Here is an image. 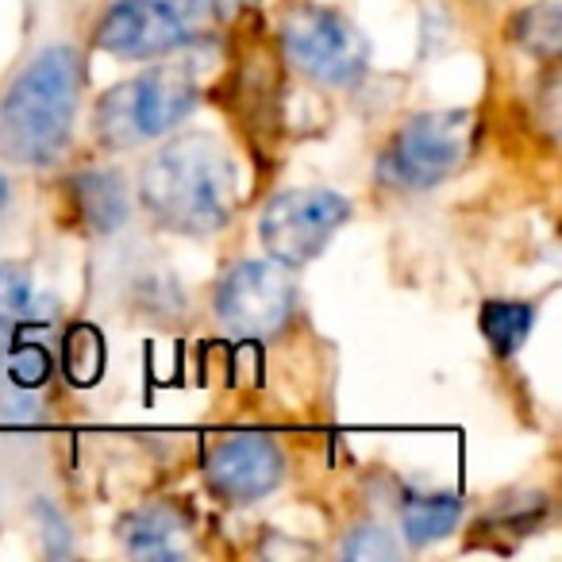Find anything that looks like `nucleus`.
<instances>
[{
    "label": "nucleus",
    "instance_id": "a211bd4d",
    "mask_svg": "<svg viewBox=\"0 0 562 562\" xmlns=\"http://www.w3.org/2000/svg\"><path fill=\"white\" fill-rule=\"evenodd\" d=\"M344 554L347 559H393L397 554V543L390 539V531L385 528H359L351 539L344 543Z\"/></svg>",
    "mask_w": 562,
    "mask_h": 562
},
{
    "label": "nucleus",
    "instance_id": "9b49d317",
    "mask_svg": "<svg viewBox=\"0 0 562 562\" xmlns=\"http://www.w3.org/2000/svg\"><path fill=\"white\" fill-rule=\"evenodd\" d=\"M181 516L170 505H155V508H139V513L124 516L120 524V539L132 547L135 554H178L173 539L181 536Z\"/></svg>",
    "mask_w": 562,
    "mask_h": 562
},
{
    "label": "nucleus",
    "instance_id": "2eb2a0df",
    "mask_svg": "<svg viewBox=\"0 0 562 562\" xmlns=\"http://www.w3.org/2000/svg\"><path fill=\"white\" fill-rule=\"evenodd\" d=\"M63 362H66V378L81 390L101 382L104 374V339L93 324H74L63 339Z\"/></svg>",
    "mask_w": 562,
    "mask_h": 562
},
{
    "label": "nucleus",
    "instance_id": "4468645a",
    "mask_svg": "<svg viewBox=\"0 0 562 562\" xmlns=\"http://www.w3.org/2000/svg\"><path fill=\"white\" fill-rule=\"evenodd\" d=\"M32 308V273L20 262H0V359L16 344V328Z\"/></svg>",
    "mask_w": 562,
    "mask_h": 562
},
{
    "label": "nucleus",
    "instance_id": "f3484780",
    "mask_svg": "<svg viewBox=\"0 0 562 562\" xmlns=\"http://www.w3.org/2000/svg\"><path fill=\"white\" fill-rule=\"evenodd\" d=\"M4 362H9V374H12V385H16V390H40V385L50 378L47 347L12 344V351L4 355Z\"/></svg>",
    "mask_w": 562,
    "mask_h": 562
},
{
    "label": "nucleus",
    "instance_id": "1a4fd4ad",
    "mask_svg": "<svg viewBox=\"0 0 562 562\" xmlns=\"http://www.w3.org/2000/svg\"><path fill=\"white\" fill-rule=\"evenodd\" d=\"M204 477L220 501L250 505L278 490L285 477V459L266 436H227L204 459Z\"/></svg>",
    "mask_w": 562,
    "mask_h": 562
},
{
    "label": "nucleus",
    "instance_id": "9d476101",
    "mask_svg": "<svg viewBox=\"0 0 562 562\" xmlns=\"http://www.w3.org/2000/svg\"><path fill=\"white\" fill-rule=\"evenodd\" d=\"M462 520V501L454 493H416L401 508V531L413 547L451 536Z\"/></svg>",
    "mask_w": 562,
    "mask_h": 562
},
{
    "label": "nucleus",
    "instance_id": "aec40b11",
    "mask_svg": "<svg viewBox=\"0 0 562 562\" xmlns=\"http://www.w3.org/2000/svg\"><path fill=\"white\" fill-rule=\"evenodd\" d=\"M4 204H9V181L0 173V216H4Z\"/></svg>",
    "mask_w": 562,
    "mask_h": 562
},
{
    "label": "nucleus",
    "instance_id": "f8f14e48",
    "mask_svg": "<svg viewBox=\"0 0 562 562\" xmlns=\"http://www.w3.org/2000/svg\"><path fill=\"white\" fill-rule=\"evenodd\" d=\"M74 193H78L81 204V216L97 227V232H112V227L124 224V212H127V196H124V181L109 170H97V173H81L74 181Z\"/></svg>",
    "mask_w": 562,
    "mask_h": 562
},
{
    "label": "nucleus",
    "instance_id": "6ab92c4d",
    "mask_svg": "<svg viewBox=\"0 0 562 562\" xmlns=\"http://www.w3.org/2000/svg\"><path fill=\"white\" fill-rule=\"evenodd\" d=\"M166 4H173L178 12H204L209 9V0H166Z\"/></svg>",
    "mask_w": 562,
    "mask_h": 562
},
{
    "label": "nucleus",
    "instance_id": "dca6fc26",
    "mask_svg": "<svg viewBox=\"0 0 562 562\" xmlns=\"http://www.w3.org/2000/svg\"><path fill=\"white\" fill-rule=\"evenodd\" d=\"M516 40L539 58H554L562 40V24H559V9L554 4H536L516 20Z\"/></svg>",
    "mask_w": 562,
    "mask_h": 562
},
{
    "label": "nucleus",
    "instance_id": "f03ea898",
    "mask_svg": "<svg viewBox=\"0 0 562 562\" xmlns=\"http://www.w3.org/2000/svg\"><path fill=\"white\" fill-rule=\"evenodd\" d=\"M86 86V63L74 47H47L16 74L0 97V158L47 166L63 155Z\"/></svg>",
    "mask_w": 562,
    "mask_h": 562
},
{
    "label": "nucleus",
    "instance_id": "6e6552de",
    "mask_svg": "<svg viewBox=\"0 0 562 562\" xmlns=\"http://www.w3.org/2000/svg\"><path fill=\"white\" fill-rule=\"evenodd\" d=\"M93 43L116 58H166L189 47V27L166 0H116L97 24Z\"/></svg>",
    "mask_w": 562,
    "mask_h": 562
},
{
    "label": "nucleus",
    "instance_id": "39448f33",
    "mask_svg": "<svg viewBox=\"0 0 562 562\" xmlns=\"http://www.w3.org/2000/svg\"><path fill=\"white\" fill-rule=\"evenodd\" d=\"M281 55L316 86L344 89L367 78L370 43L344 12L324 4H290L278 27Z\"/></svg>",
    "mask_w": 562,
    "mask_h": 562
},
{
    "label": "nucleus",
    "instance_id": "ddd939ff",
    "mask_svg": "<svg viewBox=\"0 0 562 562\" xmlns=\"http://www.w3.org/2000/svg\"><path fill=\"white\" fill-rule=\"evenodd\" d=\"M482 336L497 355H516L528 344L531 328H536V305L524 301H485L482 305Z\"/></svg>",
    "mask_w": 562,
    "mask_h": 562
},
{
    "label": "nucleus",
    "instance_id": "20e7f679",
    "mask_svg": "<svg viewBox=\"0 0 562 562\" xmlns=\"http://www.w3.org/2000/svg\"><path fill=\"white\" fill-rule=\"evenodd\" d=\"M474 147V116L459 109L420 112L405 120L378 158V178L393 189H436L462 170Z\"/></svg>",
    "mask_w": 562,
    "mask_h": 562
},
{
    "label": "nucleus",
    "instance_id": "7ed1b4c3",
    "mask_svg": "<svg viewBox=\"0 0 562 562\" xmlns=\"http://www.w3.org/2000/svg\"><path fill=\"white\" fill-rule=\"evenodd\" d=\"M170 58V55H166ZM196 104V70L186 58L155 66L97 101V139L112 150H127L143 139L173 132Z\"/></svg>",
    "mask_w": 562,
    "mask_h": 562
},
{
    "label": "nucleus",
    "instance_id": "0eeeda50",
    "mask_svg": "<svg viewBox=\"0 0 562 562\" xmlns=\"http://www.w3.org/2000/svg\"><path fill=\"white\" fill-rule=\"evenodd\" d=\"M290 313H293L290 266L273 262V258L270 262H262V258L258 262L255 258L239 262L216 285V316L235 336H247V339L273 336L278 328H285Z\"/></svg>",
    "mask_w": 562,
    "mask_h": 562
},
{
    "label": "nucleus",
    "instance_id": "f257e3e1",
    "mask_svg": "<svg viewBox=\"0 0 562 562\" xmlns=\"http://www.w3.org/2000/svg\"><path fill=\"white\" fill-rule=\"evenodd\" d=\"M143 209L178 235H216L232 224L239 181L227 147L209 132H186L147 158L139 173Z\"/></svg>",
    "mask_w": 562,
    "mask_h": 562
},
{
    "label": "nucleus",
    "instance_id": "423d86ee",
    "mask_svg": "<svg viewBox=\"0 0 562 562\" xmlns=\"http://www.w3.org/2000/svg\"><path fill=\"white\" fill-rule=\"evenodd\" d=\"M351 220V201L331 189H285L278 193L262 212V247L273 262L290 266H308L324 247L331 243V235Z\"/></svg>",
    "mask_w": 562,
    "mask_h": 562
}]
</instances>
